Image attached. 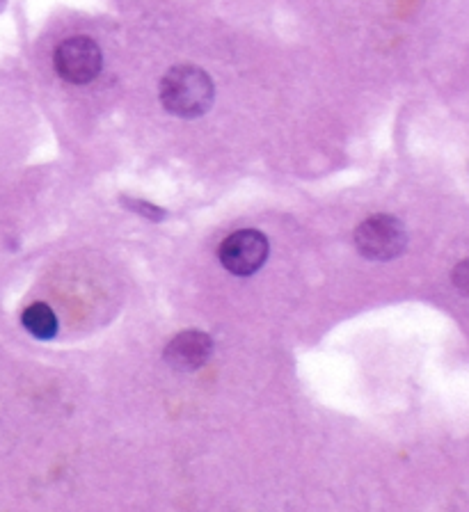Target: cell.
I'll return each instance as SVG.
<instances>
[{
	"label": "cell",
	"instance_id": "cell-1",
	"mask_svg": "<svg viewBox=\"0 0 469 512\" xmlns=\"http://www.w3.org/2000/svg\"><path fill=\"white\" fill-rule=\"evenodd\" d=\"M213 83L204 69L193 64L172 67L161 80V103L174 117H202L213 103Z\"/></svg>",
	"mask_w": 469,
	"mask_h": 512
},
{
	"label": "cell",
	"instance_id": "cell-2",
	"mask_svg": "<svg viewBox=\"0 0 469 512\" xmlns=\"http://www.w3.org/2000/svg\"><path fill=\"white\" fill-rule=\"evenodd\" d=\"M355 245L364 259L392 261L408 245V231L392 215H373L355 229Z\"/></svg>",
	"mask_w": 469,
	"mask_h": 512
},
{
	"label": "cell",
	"instance_id": "cell-3",
	"mask_svg": "<svg viewBox=\"0 0 469 512\" xmlns=\"http://www.w3.org/2000/svg\"><path fill=\"white\" fill-rule=\"evenodd\" d=\"M103 55L90 37H69L53 53V67L62 80L71 85H87L99 76Z\"/></svg>",
	"mask_w": 469,
	"mask_h": 512
},
{
	"label": "cell",
	"instance_id": "cell-4",
	"mask_svg": "<svg viewBox=\"0 0 469 512\" xmlns=\"http://www.w3.org/2000/svg\"><path fill=\"white\" fill-rule=\"evenodd\" d=\"M218 256L222 266L232 272V275L250 277L268 259V240L257 229L234 231L232 236L222 240Z\"/></svg>",
	"mask_w": 469,
	"mask_h": 512
},
{
	"label": "cell",
	"instance_id": "cell-5",
	"mask_svg": "<svg viewBox=\"0 0 469 512\" xmlns=\"http://www.w3.org/2000/svg\"><path fill=\"white\" fill-rule=\"evenodd\" d=\"M213 352V341L209 334L200 330H186L174 336L165 348V362L177 371H197L206 364Z\"/></svg>",
	"mask_w": 469,
	"mask_h": 512
},
{
	"label": "cell",
	"instance_id": "cell-6",
	"mask_svg": "<svg viewBox=\"0 0 469 512\" xmlns=\"http://www.w3.org/2000/svg\"><path fill=\"white\" fill-rule=\"evenodd\" d=\"M21 325L39 341H49L58 334V316H55L53 309L44 302H35L23 309Z\"/></svg>",
	"mask_w": 469,
	"mask_h": 512
},
{
	"label": "cell",
	"instance_id": "cell-7",
	"mask_svg": "<svg viewBox=\"0 0 469 512\" xmlns=\"http://www.w3.org/2000/svg\"><path fill=\"white\" fill-rule=\"evenodd\" d=\"M451 277H453V286H456L460 293L467 295V298H469V259L460 261L458 266L453 268Z\"/></svg>",
	"mask_w": 469,
	"mask_h": 512
},
{
	"label": "cell",
	"instance_id": "cell-8",
	"mask_svg": "<svg viewBox=\"0 0 469 512\" xmlns=\"http://www.w3.org/2000/svg\"><path fill=\"white\" fill-rule=\"evenodd\" d=\"M126 206H131L135 213H142V215H145V218L154 220V222H158V220H163V218H165V211H163V208L151 206L149 202H135V199H126Z\"/></svg>",
	"mask_w": 469,
	"mask_h": 512
}]
</instances>
